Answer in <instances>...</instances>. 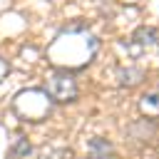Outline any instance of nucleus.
Wrapping results in <instances>:
<instances>
[{
  "label": "nucleus",
  "mask_w": 159,
  "mask_h": 159,
  "mask_svg": "<svg viewBox=\"0 0 159 159\" xmlns=\"http://www.w3.org/2000/svg\"><path fill=\"white\" fill-rule=\"evenodd\" d=\"M72 45L67 47L60 37H57V42L50 47V57H52V62H57L60 67H84V65H89V60L94 57V52H97V40L92 37V35H72Z\"/></svg>",
  "instance_id": "f257e3e1"
},
{
  "label": "nucleus",
  "mask_w": 159,
  "mask_h": 159,
  "mask_svg": "<svg viewBox=\"0 0 159 159\" xmlns=\"http://www.w3.org/2000/svg\"><path fill=\"white\" fill-rule=\"evenodd\" d=\"M52 109V99L40 89H22L15 97V112L27 122H42Z\"/></svg>",
  "instance_id": "f03ea898"
},
{
  "label": "nucleus",
  "mask_w": 159,
  "mask_h": 159,
  "mask_svg": "<svg viewBox=\"0 0 159 159\" xmlns=\"http://www.w3.org/2000/svg\"><path fill=\"white\" fill-rule=\"evenodd\" d=\"M45 92H47V97H50L52 102L70 104V102H75V99H77V94H80V84H77V80H75V75H72V72L60 70V72H55V75L47 80Z\"/></svg>",
  "instance_id": "7ed1b4c3"
},
{
  "label": "nucleus",
  "mask_w": 159,
  "mask_h": 159,
  "mask_svg": "<svg viewBox=\"0 0 159 159\" xmlns=\"http://www.w3.org/2000/svg\"><path fill=\"white\" fill-rule=\"evenodd\" d=\"M129 52L137 60H154L159 55V32L154 27H139L129 40Z\"/></svg>",
  "instance_id": "20e7f679"
},
{
  "label": "nucleus",
  "mask_w": 159,
  "mask_h": 159,
  "mask_svg": "<svg viewBox=\"0 0 159 159\" xmlns=\"http://www.w3.org/2000/svg\"><path fill=\"white\" fill-rule=\"evenodd\" d=\"M139 112L149 119H157L159 117V87H154L152 92H147L142 99H139Z\"/></svg>",
  "instance_id": "39448f33"
},
{
  "label": "nucleus",
  "mask_w": 159,
  "mask_h": 159,
  "mask_svg": "<svg viewBox=\"0 0 159 159\" xmlns=\"http://www.w3.org/2000/svg\"><path fill=\"white\" fill-rule=\"evenodd\" d=\"M87 152H89V159H104V157L112 154V144L102 137H94V139H89Z\"/></svg>",
  "instance_id": "423d86ee"
},
{
  "label": "nucleus",
  "mask_w": 159,
  "mask_h": 159,
  "mask_svg": "<svg viewBox=\"0 0 159 159\" xmlns=\"http://www.w3.org/2000/svg\"><path fill=\"white\" fill-rule=\"evenodd\" d=\"M142 77H144V72L137 70V67H124V70H119V75H117L119 84H124V87H132V84L142 82Z\"/></svg>",
  "instance_id": "0eeeda50"
},
{
  "label": "nucleus",
  "mask_w": 159,
  "mask_h": 159,
  "mask_svg": "<svg viewBox=\"0 0 159 159\" xmlns=\"http://www.w3.org/2000/svg\"><path fill=\"white\" fill-rule=\"evenodd\" d=\"M30 152H32V147H30V142H27L25 137H20V139H17V142H15L12 147H10V159H17V157L22 159V157H27Z\"/></svg>",
  "instance_id": "6e6552de"
},
{
  "label": "nucleus",
  "mask_w": 159,
  "mask_h": 159,
  "mask_svg": "<svg viewBox=\"0 0 159 159\" xmlns=\"http://www.w3.org/2000/svg\"><path fill=\"white\" fill-rule=\"evenodd\" d=\"M7 72H10V67H7V62H5L2 57H0V82L5 80V75H7Z\"/></svg>",
  "instance_id": "1a4fd4ad"
}]
</instances>
